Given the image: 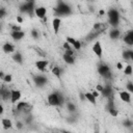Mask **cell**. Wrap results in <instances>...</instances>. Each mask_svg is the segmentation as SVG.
<instances>
[{"label":"cell","mask_w":133,"mask_h":133,"mask_svg":"<svg viewBox=\"0 0 133 133\" xmlns=\"http://www.w3.org/2000/svg\"><path fill=\"white\" fill-rule=\"evenodd\" d=\"M99 14H100V15H104V14H105V11H104V10H100V11H99Z\"/></svg>","instance_id":"obj_49"},{"label":"cell","mask_w":133,"mask_h":133,"mask_svg":"<svg viewBox=\"0 0 133 133\" xmlns=\"http://www.w3.org/2000/svg\"><path fill=\"white\" fill-rule=\"evenodd\" d=\"M11 30H21V27L18 25H11Z\"/></svg>","instance_id":"obj_42"},{"label":"cell","mask_w":133,"mask_h":133,"mask_svg":"<svg viewBox=\"0 0 133 133\" xmlns=\"http://www.w3.org/2000/svg\"><path fill=\"white\" fill-rule=\"evenodd\" d=\"M12 60L15 62L19 63V64H22L23 63V55H22V53L19 52V51H16L14 53V55H12Z\"/></svg>","instance_id":"obj_23"},{"label":"cell","mask_w":133,"mask_h":133,"mask_svg":"<svg viewBox=\"0 0 133 133\" xmlns=\"http://www.w3.org/2000/svg\"><path fill=\"white\" fill-rule=\"evenodd\" d=\"M17 22H18V23H20V24L23 22V19H22V17H21V16H18V17H17Z\"/></svg>","instance_id":"obj_45"},{"label":"cell","mask_w":133,"mask_h":133,"mask_svg":"<svg viewBox=\"0 0 133 133\" xmlns=\"http://www.w3.org/2000/svg\"><path fill=\"white\" fill-rule=\"evenodd\" d=\"M34 15L38 19H44L46 17V15H47V8L45 6H37V7H35Z\"/></svg>","instance_id":"obj_19"},{"label":"cell","mask_w":133,"mask_h":133,"mask_svg":"<svg viewBox=\"0 0 133 133\" xmlns=\"http://www.w3.org/2000/svg\"><path fill=\"white\" fill-rule=\"evenodd\" d=\"M103 25H104L103 23H99V22H97V23L94 24L92 29H94V30H105V27H104Z\"/></svg>","instance_id":"obj_30"},{"label":"cell","mask_w":133,"mask_h":133,"mask_svg":"<svg viewBox=\"0 0 133 133\" xmlns=\"http://www.w3.org/2000/svg\"><path fill=\"white\" fill-rule=\"evenodd\" d=\"M66 110L70 113H75L77 111V106L73 102H66Z\"/></svg>","instance_id":"obj_26"},{"label":"cell","mask_w":133,"mask_h":133,"mask_svg":"<svg viewBox=\"0 0 133 133\" xmlns=\"http://www.w3.org/2000/svg\"><path fill=\"white\" fill-rule=\"evenodd\" d=\"M79 97H80V100H81V101H86L85 95H84L83 92H80V94H79Z\"/></svg>","instance_id":"obj_43"},{"label":"cell","mask_w":133,"mask_h":133,"mask_svg":"<svg viewBox=\"0 0 133 133\" xmlns=\"http://www.w3.org/2000/svg\"><path fill=\"white\" fill-rule=\"evenodd\" d=\"M121 34H122V32H121V30H119L117 27H112V28L109 30V32H108L109 37H110L111 39H113V41L119 38Z\"/></svg>","instance_id":"obj_16"},{"label":"cell","mask_w":133,"mask_h":133,"mask_svg":"<svg viewBox=\"0 0 133 133\" xmlns=\"http://www.w3.org/2000/svg\"><path fill=\"white\" fill-rule=\"evenodd\" d=\"M22 97V92L20 89H11V95H10V103L11 104H17Z\"/></svg>","instance_id":"obj_10"},{"label":"cell","mask_w":133,"mask_h":133,"mask_svg":"<svg viewBox=\"0 0 133 133\" xmlns=\"http://www.w3.org/2000/svg\"><path fill=\"white\" fill-rule=\"evenodd\" d=\"M32 79H33L34 85H35L36 87H38V88H42V87L46 86L47 83H48V78H47L45 75H42V74L33 75Z\"/></svg>","instance_id":"obj_7"},{"label":"cell","mask_w":133,"mask_h":133,"mask_svg":"<svg viewBox=\"0 0 133 133\" xmlns=\"http://www.w3.org/2000/svg\"><path fill=\"white\" fill-rule=\"evenodd\" d=\"M34 65H35V68H36L39 72H45L46 69H47L48 65H49V61L46 60V59H38V60H36V61L34 62Z\"/></svg>","instance_id":"obj_11"},{"label":"cell","mask_w":133,"mask_h":133,"mask_svg":"<svg viewBox=\"0 0 133 133\" xmlns=\"http://www.w3.org/2000/svg\"><path fill=\"white\" fill-rule=\"evenodd\" d=\"M126 89H127L129 92L133 94V82L128 81V82H127V84H126Z\"/></svg>","instance_id":"obj_35"},{"label":"cell","mask_w":133,"mask_h":133,"mask_svg":"<svg viewBox=\"0 0 133 133\" xmlns=\"http://www.w3.org/2000/svg\"><path fill=\"white\" fill-rule=\"evenodd\" d=\"M25 36V32L22 30H11L10 31V37L14 41H21Z\"/></svg>","instance_id":"obj_17"},{"label":"cell","mask_w":133,"mask_h":133,"mask_svg":"<svg viewBox=\"0 0 133 133\" xmlns=\"http://www.w3.org/2000/svg\"><path fill=\"white\" fill-rule=\"evenodd\" d=\"M103 88H104V85H102V84H97V86H96V89L101 94V91L103 90Z\"/></svg>","instance_id":"obj_40"},{"label":"cell","mask_w":133,"mask_h":133,"mask_svg":"<svg viewBox=\"0 0 133 133\" xmlns=\"http://www.w3.org/2000/svg\"><path fill=\"white\" fill-rule=\"evenodd\" d=\"M51 72H52V74L54 75V76H56V77H60V75H61V69H60V66H58V65H54L53 68H52V70H51Z\"/></svg>","instance_id":"obj_27"},{"label":"cell","mask_w":133,"mask_h":133,"mask_svg":"<svg viewBox=\"0 0 133 133\" xmlns=\"http://www.w3.org/2000/svg\"><path fill=\"white\" fill-rule=\"evenodd\" d=\"M19 10L22 14H27L30 17H32L34 15V10H35V1L34 0H26L19 6Z\"/></svg>","instance_id":"obj_3"},{"label":"cell","mask_w":133,"mask_h":133,"mask_svg":"<svg viewBox=\"0 0 133 133\" xmlns=\"http://www.w3.org/2000/svg\"><path fill=\"white\" fill-rule=\"evenodd\" d=\"M66 122H68V123H70V124H73V123H75V122H76V117H75L74 113H71V115L66 117Z\"/></svg>","instance_id":"obj_37"},{"label":"cell","mask_w":133,"mask_h":133,"mask_svg":"<svg viewBox=\"0 0 133 133\" xmlns=\"http://www.w3.org/2000/svg\"><path fill=\"white\" fill-rule=\"evenodd\" d=\"M4 75H5V74H4V72H3V71H1V72H0V78H1V79H3Z\"/></svg>","instance_id":"obj_48"},{"label":"cell","mask_w":133,"mask_h":133,"mask_svg":"<svg viewBox=\"0 0 133 133\" xmlns=\"http://www.w3.org/2000/svg\"><path fill=\"white\" fill-rule=\"evenodd\" d=\"M65 41L75 49V50H80L81 49V47H82V44H81V42L80 41H78V39H76V38H74V37H72V36H66V38H65Z\"/></svg>","instance_id":"obj_13"},{"label":"cell","mask_w":133,"mask_h":133,"mask_svg":"<svg viewBox=\"0 0 133 133\" xmlns=\"http://www.w3.org/2000/svg\"><path fill=\"white\" fill-rule=\"evenodd\" d=\"M15 110L18 113H25V115H26V114H29V112L31 111V107L29 106V104L27 102H25V101H19L16 104Z\"/></svg>","instance_id":"obj_6"},{"label":"cell","mask_w":133,"mask_h":133,"mask_svg":"<svg viewBox=\"0 0 133 133\" xmlns=\"http://www.w3.org/2000/svg\"><path fill=\"white\" fill-rule=\"evenodd\" d=\"M62 59H63V61H64L66 64H74V63H75V56H74V55H69V54L63 53Z\"/></svg>","instance_id":"obj_22"},{"label":"cell","mask_w":133,"mask_h":133,"mask_svg":"<svg viewBox=\"0 0 133 133\" xmlns=\"http://www.w3.org/2000/svg\"><path fill=\"white\" fill-rule=\"evenodd\" d=\"M97 71L100 74V76H102L103 78H105V79L111 78V70H110V66L108 64L103 63V62L99 63L97 66Z\"/></svg>","instance_id":"obj_4"},{"label":"cell","mask_w":133,"mask_h":133,"mask_svg":"<svg viewBox=\"0 0 133 133\" xmlns=\"http://www.w3.org/2000/svg\"><path fill=\"white\" fill-rule=\"evenodd\" d=\"M1 125L5 130H8L12 127V122L9 118H2L1 119Z\"/></svg>","instance_id":"obj_25"},{"label":"cell","mask_w":133,"mask_h":133,"mask_svg":"<svg viewBox=\"0 0 133 133\" xmlns=\"http://www.w3.org/2000/svg\"><path fill=\"white\" fill-rule=\"evenodd\" d=\"M30 34H31V37H32L33 39H38V38H39V36H41V33H39V31H38L37 29H35V28L31 29V31H30Z\"/></svg>","instance_id":"obj_29"},{"label":"cell","mask_w":133,"mask_h":133,"mask_svg":"<svg viewBox=\"0 0 133 133\" xmlns=\"http://www.w3.org/2000/svg\"><path fill=\"white\" fill-rule=\"evenodd\" d=\"M91 50L98 58H102V56H103V47H102V44L99 41H96L94 43V45L91 47Z\"/></svg>","instance_id":"obj_8"},{"label":"cell","mask_w":133,"mask_h":133,"mask_svg":"<svg viewBox=\"0 0 133 133\" xmlns=\"http://www.w3.org/2000/svg\"><path fill=\"white\" fill-rule=\"evenodd\" d=\"M123 125H124V127H126V128H131V127H133V121L127 118V119H125V121L123 122Z\"/></svg>","instance_id":"obj_33"},{"label":"cell","mask_w":133,"mask_h":133,"mask_svg":"<svg viewBox=\"0 0 133 133\" xmlns=\"http://www.w3.org/2000/svg\"><path fill=\"white\" fill-rule=\"evenodd\" d=\"M122 57L125 60H130V50H124L122 53Z\"/></svg>","instance_id":"obj_31"},{"label":"cell","mask_w":133,"mask_h":133,"mask_svg":"<svg viewBox=\"0 0 133 133\" xmlns=\"http://www.w3.org/2000/svg\"><path fill=\"white\" fill-rule=\"evenodd\" d=\"M91 92H92V95H94V96H95L96 98H98V97L100 96V92H99V91H98L97 89H96V90H92Z\"/></svg>","instance_id":"obj_44"},{"label":"cell","mask_w":133,"mask_h":133,"mask_svg":"<svg viewBox=\"0 0 133 133\" xmlns=\"http://www.w3.org/2000/svg\"><path fill=\"white\" fill-rule=\"evenodd\" d=\"M118 97H119V99L123 101V102H125V103H131V92H129L128 90H121L119 92H118Z\"/></svg>","instance_id":"obj_18"},{"label":"cell","mask_w":133,"mask_h":133,"mask_svg":"<svg viewBox=\"0 0 133 133\" xmlns=\"http://www.w3.org/2000/svg\"><path fill=\"white\" fill-rule=\"evenodd\" d=\"M84 95H85L86 101H88V102H89L90 104H92V105H96V104H97V98L92 95L91 91H87V92H85Z\"/></svg>","instance_id":"obj_24"},{"label":"cell","mask_w":133,"mask_h":133,"mask_svg":"<svg viewBox=\"0 0 133 133\" xmlns=\"http://www.w3.org/2000/svg\"><path fill=\"white\" fill-rule=\"evenodd\" d=\"M2 50H3V52L6 53V54H10V53H15V52H16V48H15V46H14L11 43H8V42L3 44V46H2Z\"/></svg>","instance_id":"obj_21"},{"label":"cell","mask_w":133,"mask_h":133,"mask_svg":"<svg viewBox=\"0 0 133 133\" xmlns=\"http://www.w3.org/2000/svg\"><path fill=\"white\" fill-rule=\"evenodd\" d=\"M2 81L5 82V83H10L12 81V76L10 74H5L4 77H3V79H2Z\"/></svg>","instance_id":"obj_32"},{"label":"cell","mask_w":133,"mask_h":133,"mask_svg":"<svg viewBox=\"0 0 133 133\" xmlns=\"http://www.w3.org/2000/svg\"><path fill=\"white\" fill-rule=\"evenodd\" d=\"M108 113H109L111 116H117V115H118V111H117L116 107H115V108H111V109H109V110H108Z\"/></svg>","instance_id":"obj_36"},{"label":"cell","mask_w":133,"mask_h":133,"mask_svg":"<svg viewBox=\"0 0 133 133\" xmlns=\"http://www.w3.org/2000/svg\"><path fill=\"white\" fill-rule=\"evenodd\" d=\"M10 95H11V89H8L4 84L1 85L0 87V97L3 101H8L10 100Z\"/></svg>","instance_id":"obj_9"},{"label":"cell","mask_w":133,"mask_h":133,"mask_svg":"<svg viewBox=\"0 0 133 133\" xmlns=\"http://www.w3.org/2000/svg\"><path fill=\"white\" fill-rule=\"evenodd\" d=\"M73 14V8L70 4H68L64 1L58 0L57 1V5L54 7V15L55 17H68L70 15Z\"/></svg>","instance_id":"obj_1"},{"label":"cell","mask_w":133,"mask_h":133,"mask_svg":"<svg viewBox=\"0 0 133 133\" xmlns=\"http://www.w3.org/2000/svg\"><path fill=\"white\" fill-rule=\"evenodd\" d=\"M5 15H6V10H5V8H0V18H4L5 17Z\"/></svg>","instance_id":"obj_39"},{"label":"cell","mask_w":133,"mask_h":133,"mask_svg":"<svg viewBox=\"0 0 133 133\" xmlns=\"http://www.w3.org/2000/svg\"><path fill=\"white\" fill-rule=\"evenodd\" d=\"M103 31H104V30H94V29H92V31H90V32L85 36V41H86V42H92V41L97 39V37H98L99 35H101V33H102Z\"/></svg>","instance_id":"obj_15"},{"label":"cell","mask_w":133,"mask_h":133,"mask_svg":"<svg viewBox=\"0 0 133 133\" xmlns=\"http://www.w3.org/2000/svg\"><path fill=\"white\" fill-rule=\"evenodd\" d=\"M123 70H124V74H125V75L130 76V75L133 74V66H132L131 64H127Z\"/></svg>","instance_id":"obj_28"},{"label":"cell","mask_w":133,"mask_h":133,"mask_svg":"<svg viewBox=\"0 0 133 133\" xmlns=\"http://www.w3.org/2000/svg\"><path fill=\"white\" fill-rule=\"evenodd\" d=\"M47 102L50 106H54V107H61L62 104L60 102V99H59V94L58 91H54V92H51L48 97H47Z\"/></svg>","instance_id":"obj_5"},{"label":"cell","mask_w":133,"mask_h":133,"mask_svg":"<svg viewBox=\"0 0 133 133\" xmlns=\"http://www.w3.org/2000/svg\"><path fill=\"white\" fill-rule=\"evenodd\" d=\"M101 95H102L104 98H106V99H108V98H110V97H113V88H112L111 84H109V83L105 84L103 90L101 91Z\"/></svg>","instance_id":"obj_12"},{"label":"cell","mask_w":133,"mask_h":133,"mask_svg":"<svg viewBox=\"0 0 133 133\" xmlns=\"http://www.w3.org/2000/svg\"><path fill=\"white\" fill-rule=\"evenodd\" d=\"M116 69L117 70H123L124 69V65L122 62H116Z\"/></svg>","instance_id":"obj_41"},{"label":"cell","mask_w":133,"mask_h":133,"mask_svg":"<svg viewBox=\"0 0 133 133\" xmlns=\"http://www.w3.org/2000/svg\"><path fill=\"white\" fill-rule=\"evenodd\" d=\"M60 25H61V18L59 17H55L53 20H52V28H53V31L55 34L58 33L59 29H60Z\"/></svg>","instance_id":"obj_20"},{"label":"cell","mask_w":133,"mask_h":133,"mask_svg":"<svg viewBox=\"0 0 133 133\" xmlns=\"http://www.w3.org/2000/svg\"><path fill=\"white\" fill-rule=\"evenodd\" d=\"M3 111H4V108H3L2 104H1V105H0V115H2V114H3Z\"/></svg>","instance_id":"obj_46"},{"label":"cell","mask_w":133,"mask_h":133,"mask_svg":"<svg viewBox=\"0 0 133 133\" xmlns=\"http://www.w3.org/2000/svg\"><path fill=\"white\" fill-rule=\"evenodd\" d=\"M130 60L133 61V50H130Z\"/></svg>","instance_id":"obj_47"},{"label":"cell","mask_w":133,"mask_h":133,"mask_svg":"<svg viewBox=\"0 0 133 133\" xmlns=\"http://www.w3.org/2000/svg\"><path fill=\"white\" fill-rule=\"evenodd\" d=\"M16 126H17V129H19V130H21L22 128H23V126H24V124L21 122V121H18V122H16Z\"/></svg>","instance_id":"obj_38"},{"label":"cell","mask_w":133,"mask_h":133,"mask_svg":"<svg viewBox=\"0 0 133 133\" xmlns=\"http://www.w3.org/2000/svg\"><path fill=\"white\" fill-rule=\"evenodd\" d=\"M32 121H33V116L29 113V114H26V116H25V124H27V125H30L31 123H32Z\"/></svg>","instance_id":"obj_34"},{"label":"cell","mask_w":133,"mask_h":133,"mask_svg":"<svg viewBox=\"0 0 133 133\" xmlns=\"http://www.w3.org/2000/svg\"><path fill=\"white\" fill-rule=\"evenodd\" d=\"M123 42L128 46H133V29H130L125 33Z\"/></svg>","instance_id":"obj_14"},{"label":"cell","mask_w":133,"mask_h":133,"mask_svg":"<svg viewBox=\"0 0 133 133\" xmlns=\"http://www.w3.org/2000/svg\"><path fill=\"white\" fill-rule=\"evenodd\" d=\"M88 1H90V0H88Z\"/></svg>","instance_id":"obj_50"},{"label":"cell","mask_w":133,"mask_h":133,"mask_svg":"<svg viewBox=\"0 0 133 133\" xmlns=\"http://www.w3.org/2000/svg\"><path fill=\"white\" fill-rule=\"evenodd\" d=\"M108 16V23L111 27H117L121 21V15L116 8H110L107 11Z\"/></svg>","instance_id":"obj_2"}]
</instances>
